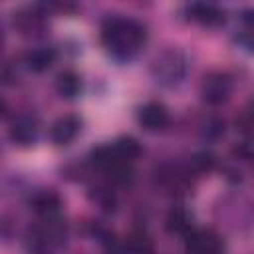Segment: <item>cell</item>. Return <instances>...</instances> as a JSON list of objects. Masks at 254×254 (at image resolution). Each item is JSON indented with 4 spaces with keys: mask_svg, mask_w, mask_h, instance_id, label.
I'll return each mask as SVG.
<instances>
[{
    "mask_svg": "<svg viewBox=\"0 0 254 254\" xmlns=\"http://www.w3.org/2000/svg\"><path fill=\"white\" fill-rule=\"evenodd\" d=\"M101 44L113 60L131 62L147 44V28L131 16H109L101 24Z\"/></svg>",
    "mask_w": 254,
    "mask_h": 254,
    "instance_id": "1",
    "label": "cell"
},
{
    "mask_svg": "<svg viewBox=\"0 0 254 254\" xmlns=\"http://www.w3.org/2000/svg\"><path fill=\"white\" fill-rule=\"evenodd\" d=\"M189 73V58L177 48L159 52L151 62V75L163 87H177Z\"/></svg>",
    "mask_w": 254,
    "mask_h": 254,
    "instance_id": "2",
    "label": "cell"
},
{
    "mask_svg": "<svg viewBox=\"0 0 254 254\" xmlns=\"http://www.w3.org/2000/svg\"><path fill=\"white\" fill-rule=\"evenodd\" d=\"M65 240V224L62 216L46 218L26 232V250L30 254H52Z\"/></svg>",
    "mask_w": 254,
    "mask_h": 254,
    "instance_id": "3",
    "label": "cell"
},
{
    "mask_svg": "<svg viewBox=\"0 0 254 254\" xmlns=\"http://www.w3.org/2000/svg\"><path fill=\"white\" fill-rule=\"evenodd\" d=\"M48 6L46 4H30L22 6L14 12L12 24L18 30V34L28 38H40L48 30Z\"/></svg>",
    "mask_w": 254,
    "mask_h": 254,
    "instance_id": "4",
    "label": "cell"
},
{
    "mask_svg": "<svg viewBox=\"0 0 254 254\" xmlns=\"http://www.w3.org/2000/svg\"><path fill=\"white\" fill-rule=\"evenodd\" d=\"M234 91V81L226 71H210L200 81V97L206 105H224Z\"/></svg>",
    "mask_w": 254,
    "mask_h": 254,
    "instance_id": "5",
    "label": "cell"
},
{
    "mask_svg": "<svg viewBox=\"0 0 254 254\" xmlns=\"http://www.w3.org/2000/svg\"><path fill=\"white\" fill-rule=\"evenodd\" d=\"M185 254H226V244L210 228H192L185 236Z\"/></svg>",
    "mask_w": 254,
    "mask_h": 254,
    "instance_id": "6",
    "label": "cell"
},
{
    "mask_svg": "<svg viewBox=\"0 0 254 254\" xmlns=\"http://www.w3.org/2000/svg\"><path fill=\"white\" fill-rule=\"evenodd\" d=\"M137 123L141 125V129H145L149 133H159L169 127L171 113L165 103L147 101V103L139 105V109H137Z\"/></svg>",
    "mask_w": 254,
    "mask_h": 254,
    "instance_id": "7",
    "label": "cell"
},
{
    "mask_svg": "<svg viewBox=\"0 0 254 254\" xmlns=\"http://www.w3.org/2000/svg\"><path fill=\"white\" fill-rule=\"evenodd\" d=\"M185 16L190 22H196L204 28H218L226 22V12L212 2H190L185 6Z\"/></svg>",
    "mask_w": 254,
    "mask_h": 254,
    "instance_id": "8",
    "label": "cell"
},
{
    "mask_svg": "<svg viewBox=\"0 0 254 254\" xmlns=\"http://www.w3.org/2000/svg\"><path fill=\"white\" fill-rule=\"evenodd\" d=\"M83 121L75 113H65L60 115L52 125H50V141L58 147H65L75 141V137L81 133Z\"/></svg>",
    "mask_w": 254,
    "mask_h": 254,
    "instance_id": "9",
    "label": "cell"
},
{
    "mask_svg": "<svg viewBox=\"0 0 254 254\" xmlns=\"http://www.w3.org/2000/svg\"><path fill=\"white\" fill-rule=\"evenodd\" d=\"M8 137L18 147H32L40 137V123L34 115H18L8 127Z\"/></svg>",
    "mask_w": 254,
    "mask_h": 254,
    "instance_id": "10",
    "label": "cell"
},
{
    "mask_svg": "<svg viewBox=\"0 0 254 254\" xmlns=\"http://www.w3.org/2000/svg\"><path fill=\"white\" fill-rule=\"evenodd\" d=\"M30 208L36 212L38 220H46V218H58L62 212V198L58 192H54L52 189H44L32 194L30 198Z\"/></svg>",
    "mask_w": 254,
    "mask_h": 254,
    "instance_id": "11",
    "label": "cell"
},
{
    "mask_svg": "<svg viewBox=\"0 0 254 254\" xmlns=\"http://www.w3.org/2000/svg\"><path fill=\"white\" fill-rule=\"evenodd\" d=\"M58 60V50L52 46H40L24 54V67L32 73H44L48 71Z\"/></svg>",
    "mask_w": 254,
    "mask_h": 254,
    "instance_id": "12",
    "label": "cell"
},
{
    "mask_svg": "<svg viewBox=\"0 0 254 254\" xmlns=\"http://www.w3.org/2000/svg\"><path fill=\"white\" fill-rule=\"evenodd\" d=\"M54 85H56V93H58L62 99H65V101L77 99V97L81 95V91H83L81 75H79L77 71H73V69H64V71H60V73L56 75Z\"/></svg>",
    "mask_w": 254,
    "mask_h": 254,
    "instance_id": "13",
    "label": "cell"
},
{
    "mask_svg": "<svg viewBox=\"0 0 254 254\" xmlns=\"http://www.w3.org/2000/svg\"><path fill=\"white\" fill-rule=\"evenodd\" d=\"M192 214L183 208V206H175L171 208L169 216H167V230L173 234H181L183 238L192 230Z\"/></svg>",
    "mask_w": 254,
    "mask_h": 254,
    "instance_id": "14",
    "label": "cell"
},
{
    "mask_svg": "<svg viewBox=\"0 0 254 254\" xmlns=\"http://www.w3.org/2000/svg\"><path fill=\"white\" fill-rule=\"evenodd\" d=\"M189 171L192 177H198V175H206L210 171H214L216 167V157L210 153V151H200V153H194L190 157V161L187 163Z\"/></svg>",
    "mask_w": 254,
    "mask_h": 254,
    "instance_id": "15",
    "label": "cell"
},
{
    "mask_svg": "<svg viewBox=\"0 0 254 254\" xmlns=\"http://www.w3.org/2000/svg\"><path fill=\"white\" fill-rule=\"evenodd\" d=\"M113 145H115V149L119 151V155L129 163V165H133L139 157H141V153H143V147H141V143L135 139V137H119V139H115L113 141Z\"/></svg>",
    "mask_w": 254,
    "mask_h": 254,
    "instance_id": "16",
    "label": "cell"
},
{
    "mask_svg": "<svg viewBox=\"0 0 254 254\" xmlns=\"http://www.w3.org/2000/svg\"><path fill=\"white\" fill-rule=\"evenodd\" d=\"M220 137H224V121L220 117H208L200 125V139L206 143H216Z\"/></svg>",
    "mask_w": 254,
    "mask_h": 254,
    "instance_id": "17",
    "label": "cell"
},
{
    "mask_svg": "<svg viewBox=\"0 0 254 254\" xmlns=\"http://www.w3.org/2000/svg\"><path fill=\"white\" fill-rule=\"evenodd\" d=\"M236 125H238V129H240L246 137L254 139V99H250V101L246 103V107L242 109V113H240L238 119H236Z\"/></svg>",
    "mask_w": 254,
    "mask_h": 254,
    "instance_id": "18",
    "label": "cell"
},
{
    "mask_svg": "<svg viewBox=\"0 0 254 254\" xmlns=\"http://www.w3.org/2000/svg\"><path fill=\"white\" fill-rule=\"evenodd\" d=\"M91 198H93V202H97L103 210H113L115 208V194L111 192V189H107V187H95V189H91Z\"/></svg>",
    "mask_w": 254,
    "mask_h": 254,
    "instance_id": "19",
    "label": "cell"
},
{
    "mask_svg": "<svg viewBox=\"0 0 254 254\" xmlns=\"http://www.w3.org/2000/svg\"><path fill=\"white\" fill-rule=\"evenodd\" d=\"M240 22H242V26L246 28V32H254V6H250V8H244L242 12H240Z\"/></svg>",
    "mask_w": 254,
    "mask_h": 254,
    "instance_id": "20",
    "label": "cell"
},
{
    "mask_svg": "<svg viewBox=\"0 0 254 254\" xmlns=\"http://www.w3.org/2000/svg\"><path fill=\"white\" fill-rule=\"evenodd\" d=\"M236 42L244 50H248L250 54H254V32H242L240 36H236Z\"/></svg>",
    "mask_w": 254,
    "mask_h": 254,
    "instance_id": "21",
    "label": "cell"
}]
</instances>
